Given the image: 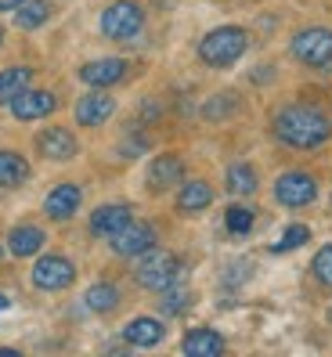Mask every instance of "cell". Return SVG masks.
I'll list each match as a JSON object with an SVG mask.
<instances>
[{"label": "cell", "mask_w": 332, "mask_h": 357, "mask_svg": "<svg viewBox=\"0 0 332 357\" xmlns=\"http://www.w3.org/2000/svg\"><path fill=\"white\" fill-rule=\"evenodd\" d=\"M127 61L123 58H94V61H87V66L80 69V79L87 83V87H116V83H123L127 79Z\"/></svg>", "instance_id": "obj_11"}, {"label": "cell", "mask_w": 332, "mask_h": 357, "mask_svg": "<svg viewBox=\"0 0 332 357\" xmlns=\"http://www.w3.org/2000/svg\"><path fill=\"white\" fill-rule=\"evenodd\" d=\"M159 307H163L166 314H184V310L192 307V292H188V289H181V285H170V289H163Z\"/></svg>", "instance_id": "obj_28"}, {"label": "cell", "mask_w": 332, "mask_h": 357, "mask_svg": "<svg viewBox=\"0 0 332 357\" xmlns=\"http://www.w3.org/2000/svg\"><path fill=\"white\" fill-rule=\"evenodd\" d=\"M44 242H47V235H44V227H36V224H18L8 235V249L15 257H36L40 249H44Z\"/></svg>", "instance_id": "obj_18"}, {"label": "cell", "mask_w": 332, "mask_h": 357, "mask_svg": "<svg viewBox=\"0 0 332 357\" xmlns=\"http://www.w3.org/2000/svg\"><path fill=\"white\" fill-rule=\"evenodd\" d=\"M310 275H315V282H318V285L332 289V242H329V245H322L318 253H315V260H310Z\"/></svg>", "instance_id": "obj_27"}, {"label": "cell", "mask_w": 332, "mask_h": 357, "mask_svg": "<svg viewBox=\"0 0 332 357\" xmlns=\"http://www.w3.org/2000/svg\"><path fill=\"white\" fill-rule=\"evenodd\" d=\"M127 220H134V209L127 202H105V206H98L94 213H91V235L112 238Z\"/></svg>", "instance_id": "obj_14"}, {"label": "cell", "mask_w": 332, "mask_h": 357, "mask_svg": "<svg viewBox=\"0 0 332 357\" xmlns=\"http://www.w3.org/2000/svg\"><path fill=\"white\" fill-rule=\"evenodd\" d=\"M257 224V213L249 206H227V213H224V227L232 231V235H249Z\"/></svg>", "instance_id": "obj_25"}, {"label": "cell", "mask_w": 332, "mask_h": 357, "mask_svg": "<svg viewBox=\"0 0 332 357\" xmlns=\"http://www.w3.org/2000/svg\"><path fill=\"white\" fill-rule=\"evenodd\" d=\"M83 300H87V310H94V314H112L119 307V289L112 282H94Z\"/></svg>", "instance_id": "obj_24"}, {"label": "cell", "mask_w": 332, "mask_h": 357, "mask_svg": "<svg viewBox=\"0 0 332 357\" xmlns=\"http://www.w3.org/2000/svg\"><path fill=\"white\" fill-rule=\"evenodd\" d=\"M80 202H83V188L76 181H61L51 188V195L44 199V213L51 220H73L80 213Z\"/></svg>", "instance_id": "obj_10"}, {"label": "cell", "mask_w": 332, "mask_h": 357, "mask_svg": "<svg viewBox=\"0 0 332 357\" xmlns=\"http://www.w3.org/2000/svg\"><path fill=\"white\" fill-rule=\"evenodd\" d=\"M289 54L310 69H325L332 66V29L325 26H307L289 40Z\"/></svg>", "instance_id": "obj_4"}, {"label": "cell", "mask_w": 332, "mask_h": 357, "mask_svg": "<svg viewBox=\"0 0 332 357\" xmlns=\"http://www.w3.org/2000/svg\"><path fill=\"white\" fill-rule=\"evenodd\" d=\"M0 44H4V29H0Z\"/></svg>", "instance_id": "obj_32"}, {"label": "cell", "mask_w": 332, "mask_h": 357, "mask_svg": "<svg viewBox=\"0 0 332 357\" xmlns=\"http://www.w3.org/2000/svg\"><path fill=\"white\" fill-rule=\"evenodd\" d=\"M303 242H310V227L307 224H289L282 231V238L271 245V253H289V249H300Z\"/></svg>", "instance_id": "obj_26"}, {"label": "cell", "mask_w": 332, "mask_h": 357, "mask_svg": "<svg viewBox=\"0 0 332 357\" xmlns=\"http://www.w3.org/2000/svg\"><path fill=\"white\" fill-rule=\"evenodd\" d=\"M141 29H144V8L134 4V0H116V4H109L101 11V33L109 40L127 44V40H134Z\"/></svg>", "instance_id": "obj_5"}, {"label": "cell", "mask_w": 332, "mask_h": 357, "mask_svg": "<svg viewBox=\"0 0 332 357\" xmlns=\"http://www.w3.org/2000/svg\"><path fill=\"white\" fill-rule=\"evenodd\" d=\"M325 321H329V325H332V307H329V310H325Z\"/></svg>", "instance_id": "obj_31"}, {"label": "cell", "mask_w": 332, "mask_h": 357, "mask_svg": "<svg viewBox=\"0 0 332 357\" xmlns=\"http://www.w3.org/2000/svg\"><path fill=\"white\" fill-rule=\"evenodd\" d=\"M18 4H22V0H0V11H15Z\"/></svg>", "instance_id": "obj_29"}, {"label": "cell", "mask_w": 332, "mask_h": 357, "mask_svg": "<svg viewBox=\"0 0 332 357\" xmlns=\"http://www.w3.org/2000/svg\"><path fill=\"white\" fill-rule=\"evenodd\" d=\"M29 162L26 155H18V152H0V188H18V184H26L29 181Z\"/></svg>", "instance_id": "obj_22"}, {"label": "cell", "mask_w": 332, "mask_h": 357, "mask_svg": "<svg viewBox=\"0 0 332 357\" xmlns=\"http://www.w3.org/2000/svg\"><path fill=\"white\" fill-rule=\"evenodd\" d=\"M249 51V33L242 26H217L199 40V61L210 69H227Z\"/></svg>", "instance_id": "obj_2"}, {"label": "cell", "mask_w": 332, "mask_h": 357, "mask_svg": "<svg viewBox=\"0 0 332 357\" xmlns=\"http://www.w3.org/2000/svg\"><path fill=\"white\" fill-rule=\"evenodd\" d=\"M116 112V98H109L101 87H94L91 94H83L76 101V123L80 127H101V123H109Z\"/></svg>", "instance_id": "obj_12"}, {"label": "cell", "mask_w": 332, "mask_h": 357, "mask_svg": "<svg viewBox=\"0 0 332 357\" xmlns=\"http://www.w3.org/2000/svg\"><path fill=\"white\" fill-rule=\"evenodd\" d=\"M224 184H227V192L232 195H253L257 188H260V177H257V170L249 162H232L227 166V174H224Z\"/></svg>", "instance_id": "obj_21"}, {"label": "cell", "mask_w": 332, "mask_h": 357, "mask_svg": "<svg viewBox=\"0 0 332 357\" xmlns=\"http://www.w3.org/2000/svg\"><path fill=\"white\" fill-rule=\"evenodd\" d=\"M51 11H54L51 0H22L15 8V22H18V29H40L51 18Z\"/></svg>", "instance_id": "obj_23"}, {"label": "cell", "mask_w": 332, "mask_h": 357, "mask_svg": "<svg viewBox=\"0 0 332 357\" xmlns=\"http://www.w3.org/2000/svg\"><path fill=\"white\" fill-rule=\"evenodd\" d=\"M271 130L285 149L315 152L332 137V119L322 109H315V105H285V109L275 112Z\"/></svg>", "instance_id": "obj_1"}, {"label": "cell", "mask_w": 332, "mask_h": 357, "mask_svg": "<svg viewBox=\"0 0 332 357\" xmlns=\"http://www.w3.org/2000/svg\"><path fill=\"white\" fill-rule=\"evenodd\" d=\"M36 152L51 162H69V159H76L80 144H76L73 130H66V127H44L36 134Z\"/></svg>", "instance_id": "obj_9"}, {"label": "cell", "mask_w": 332, "mask_h": 357, "mask_svg": "<svg viewBox=\"0 0 332 357\" xmlns=\"http://www.w3.org/2000/svg\"><path fill=\"white\" fill-rule=\"evenodd\" d=\"M181 350L188 357H217V354L227 350V343H224V335L213 332V328H192L188 335H184Z\"/></svg>", "instance_id": "obj_16"}, {"label": "cell", "mask_w": 332, "mask_h": 357, "mask_svg": "<svg viewBox=\"0 0 332 357\" xmlns=\"http://www.w3.org/2000/svg\"><path fill=\"white\" fill-rule=\"evenodd\" d=\"M275 199L289 209H303L318 199V177L307 170H285L275 181Z\"/></svg>", "instance_id": "obj_6"}, {"label": "cell", "mask_w": 332, "mask_h": 357, "mask_svg": "<svg viewBox=\"0 0 332 357\" xmlns=\"http://www.w3.org/2000/svg\"><path fill=\"white\" fill-rule=\"evenodd\" d=\"M109 245H112L116 257H141V253H149V249L156 245V227L141 224V220H127L109 238Z\"/></svg>", "instance_id": "obj_8"}, {"label": "cell", "mask_w": 332, "mask_h": 357, "mask_svg": "<svg viewBox=\"0 0 332 357\" xmlns=\"http://www.w3.org/2000/svg\"><path fill=\"white\" fill-rule=\"evenodd\" d=\"M29 83H33V69L29 66L0 69V105H11L22 91H29Z\"/></svg>", "instance_id": "obj_20"}, {"label": "cell", "mask_w": 332, "mask_h": 357, "mask_svg": "<svg viewBox=\"0 0 332 357\" xmlns=\"http://www.w3.org/2000/svg\"><path fill=\"white\" fill-rule=\"evenodd\" d=\"M163 335H166V328H163L159 318H134L127 328H123V340H127L130 347H137V350L159 347V343H163Z\"/></svg>", "instance_id": "obj_17"}, {"label": "cell", "mask_w": 332, "mask_h": 357, "mask_svg": "<svg viewBox=\"0 0 332 357\" xmlns=\"http://www.w3.org/2000/svg\"><path fill=\"white\" fill-rule=\"evenodd\" d=\"M0 310H8V296H4V292H0Z\"/></svg>", "instance_id": "obj_30"}, {"label": "cell", "mask_w": 332, "mask_h": 357, "mask_svg": "<svg viewBox=\"0 0 332 357\" xmlns=\"http://www.w3.org/2000/svg\"><path fill=\"white\" fill-rule=\"evenodd\" d=\"M181 271H184L181 257H174V253H166V249H156L152 245L149 253H141V260L134 267V278H137L141 289L163 292V289H170V285L181 282Z\"/></svg>", "instance_id": "obj_3"}, {"label": "cell", "mask_w": 332, "mask_h": 357, "mask_svg": "<svg viewBox=\"0 0 332 357\" xmlns=\"http://www.w3.org/2000/svg\"><path fill=\"white\" fill-rule=\"evenodd\" d=\"M184 181V159L174 155V152H163L152 159L149 166V188L152 192H166V188H174Z\"/></svg>", "instance_id": "obj_15"}, {"label": "cell", "mask_w": 332, "mask_h": 357, "mask_svg": "<svg viewBox=\"0 0 332 357\" xmlns=\"http://www.w3.org/2000/svg\"><path fill=\"white\" fill-rule=\"evenodd\" d=\"M76 282V264L69 257H58V253H47L33 264V285L44 289V292H61Z\"/></svg>", "instance_id": "obj_7"}, {"label": "cell", "mask_w": 332, "mask_h": 357, "mask_svg": "<svg viewBox=\"0 0 332 357\" xmlns=\"http://www.w3.org/2000/svg\"><path fill=\"white\" fill-rule=\"evenodd\" d=\"M210 202H213V188L206 181H181V192H177V209H181V213L195 217Z\"/></svg>", "instance_id": "obj_19"}, {"label": "cell", "mask_w": 332, "mask_h": 357, "mask_svg": "<svg viewBox=\"0 0 332 357\" xmlns=\"http://www.w3.org/2000/svg\"><path fill=\"white\" fill-rule=\"evenodd\" d=\"M58 109V98L51 91H22L15 101H11V116L22 119V123H33V119H44Z\"/></svg>", "instance_id": "obj_13"}]
</instances>
